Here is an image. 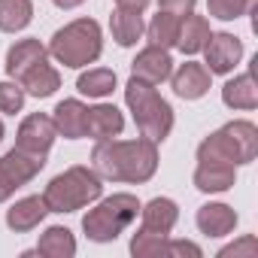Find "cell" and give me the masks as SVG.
<instances>
[{
    "label": "cell",
    "mask_w": 258,
    "mask_h": 258,
    "mask_svg": "<svg viewBox=\"0 0 258 258\" xmlns=\"http://www.w3.org/2000/svg\"><path fill=\"white\" fill-rule=\"evenodd\" d=\"M91 170L109 182L143 185L158 170V143L137 140H97L91 149Z\"/></svg>",
    "instance_id": "6da1fadb"
},
{
    "label": "cell",
    "mask_w": 258,
    "mask_h": 258,
    "mask_svg": "<svg viewBox=\"0 0 258 258\" xmlns=\"http://www.w3.org/2000/svg\"><path fill=\"white\" fill-rule=\"evenodd\" d=\"M124 103L134 112V124L140 137L152 143H164L173 131V106L155 91V85L131 76L124 85Z\"/></svg>",
    "instance_id": "7a4b0ae2"
},
{
    "label": "cell",
    "mask_w": 258,
    "mask_h": 258,
    "mask_svg": "<svg viewBox=\"0 0 258 258\" xmlns=\"http://www.w3.org/2000/svg\"><path fill=\"white\" fill-rule=\"evenodd\" d=\"M58 64L70 67V70H79V67H88L100 58L103 52V34H100V25L94 19H76L64 28H58L49 40V49H46Z\"/></svg>",
    "instance_id": "3957f363"
},
{
    "label": "cell",
    "mask_w": 258,
    "mask_h": 258,
    "mask_svg": "<svg viewBox=\"0 0 258 258\" xmlns=\"http://www.w3.org/2000/svg\"><path fill=\"white\" fill-rule=\"evenodd\" d=\"M97 198H103V179L91 170V167H67L64 173H58L46 191H43V201H46V210L49 213H76V210H85L91 207Z\"/></svg>",
    "instance_id": "277c9868"
},
{
    "label": "cell",
    "mask_w": 258,
    "mask_h": 258,
    "mask_svg": "<svg viewBox=\"0 0 258 258\" xmlns=\"http://www.w3.org/2000/svg\"><path fill=\"white\" fill-rule=\"evenodd\" d=\"M94 204L97 207H91L82 216V231L94 243L118 240L140 216V201L134 195H127V191H118V195H109V198H97Z\"/></svg>",
    "instance_id": "5b68a950"
},
{
    "label": "cell",
    "mask_w": 258,
    "mask_h": 258,
    "mask_svg": "<svg viewBox=\"0 0 258 258\" xmlns=\"http://www.w3.org/2000/svg\"><path fill=\"white\" fill-rule=\"evenodd\" d=\"M43 167H46V155H34V152L13 146L0 158V204L10 201L22 185H28Z\"/></svg>",
    "instance_id": "8992f818"
},
{
    "label": "cell",
    "mask_w": 258,
    "mask_h": 258,
    "mask_svg": "<svg viewBox=\"0 0 258 258\" xmlns=\"http://www.w3.org/2000/svg\"><path fill=\"white\" fill-rule=\"evenodd\" d=\"M58 131H55V121L46 112H31L16 131V146L34 155H49L52 143H55Z\"/></svg>",
    "instance_id": "52a82bcc"
},
{
    "label": "cell",
    "mask_w": 258,
    "mask_h": 258,
    "mask_svg": "<svg viewBox=\"0 0 258 258\" xmlns=\"http://www.w3.org/2000/svg\"><path fill=\"white\" fill-rule=\"evenodd\" d=\"M204 67L210 70V73H219V76H225V73H234V67L243 61V40L240 37H234V34H210V40H207V46H204Z\"/></svg>",
    "instance_id": "ba28073f"
},
{
    "label": "cell",
    "mask_w": 258,
    "mask_h": 258,
    "mask_svg": "<svg viewBox=\"0 0 258 258\" xmlns=\"http://www.w3.org/2000/svg\"><path fill=\"white\" fill-rule=\"evenodd\" d=\"M173 73V58L170 49H158V46H146L137 52V58L131 61V76L149 82V85H161L167 82Z\"/></svg>",
    "instance_id": "9c48e42d"
},
{
    "label": "cell",
    "mask_w": 258,
    "mask_h": 258,
    "mask_svg": "<svg viewBox=\"0 0 258 258\" xmlns=\"http://www.w3.org/2000/svg\"><path fill=\"white\" fill-rule=\"evenodd\" d=\"M210 79H213V73L198 61H185L170 73L173 94L182 97V100H201L210 91Z\"/></svg>",
    "instance_id": "30bf717a"
},
{
    "label": "cell",
    "mask_w": 258,
    "mask_h": 258,
    "mask_svg": "<svg viewBox=\"0 0 258 258\" xmlns=\"http://www.w3.org/2000/svg\"><path fill=\"white\" fill-rule=\"evenodd\" d=\"M124 131V115L118 106L112 103H97V106H88V115H85V137H91L94 143L97 140H112Z\"/></svg>",
    "instance_id": "8fae6325"
},
{
    "label": "cell",
    "mask_w": 258,
    "mask_h": 258,
    "mask_svg": "<svg viewBox=\"0 0 258 258\" xmlns=\"http://www.w3.org/2000/svg\"><path fill=\"white\" fill-rule=\"evenodd\" d=\"M49 58V52H46V46L40 43V40H34V37H28V40H19V43H13L10 46V52H7V76L10 79H22L34 64H40V61H46Z\"/></svg>",
    "instance_id": "7c38bea8"
},
{
    "label": "cell",
    "mask_w": 258,
    "mask_h": 258,
    "mask_svg": "<svg viewBox=\"0 0 258 258\" xmlns=\"http://www.w3.org/2000/svg\"><path fill=\"white\" fill-rule=\"evenodd\" d=\"M85 115H88V106L76 97H67L61 100L55 109H52V121H55V131L64 137V140H82L85 137Z\"/></svg>",
    "instance_id": "4fadbf2b"
},
{
    "label": "cell",
    "mask_w": 258,
    "mask_h": 258,
    "mask_svg": "<svg viewBox=\"0 0 258 258\" xmlns=\"http://www.w3.org/2000/svg\"><path fill=\"white\" fill-rule=\"evenodd\" d=\"M46 216H49V210H46L43 195H31V198L16 201L7 210V228L16 231V234H25V231H34Z\"/></svg>",
    "instance_id": "5bb4252c"
},
{
    "label": "cell",
    "mask_w": 258,
    "mask_h": 258,
    "mask_svg": "<svg viewBox=\"0 0 258 258\" xmlns=\"http://www.w3.org/2000/svg\"><path fill=\"white\" fill-rule=\"evenodd\" d=\"M195 222H198V231L207 237H228L237 228V213L228 204H204Z\"/></svg>",
    "instance_id": "9a60e30c"
},
{
    "label": "cell",
    "mask_w": 258,
    "mask_h": 258,
    "mask_svg": "<svg viewBox=\"0 0 258 258\" xmlns=\"http://www.w3.org/2000/svg\"><path fill=\"white\" fill-rule=\"evenodd\" d=\"M222 131L228 134V140L237 152V164H252L258 155V127L246 118H237V121L222 124Z\"/></svg>",
    "instance_id": "2e32d148"
},
{
    "label": "cell",
    "mask_w": 258,
    "mask_h": 258,
    "mask_svg": "<svg viewBox=\"0 0 258 258\" xmlns=\"http://www.w3.org/2000/svg\"><path fill=\"white\" fill-rule=\"evenodd\" d=\"M210 22L204 16H195V13H185L179 16V34H176V49L182 55H198L204 52L207 40H210Z\"/></svg>",
    "instance_id": "e0dca14e"
},
{
    "label": "cell",
    "mask_w": 258,
    "mask_h": 258,
    "mask_svg": "<svg viewBox=\"0 0 258 258\" xmlns=\"http://www.w3.org/2000/svg\"><path fill=\"white\" fill-rule=\"evenodd\" d=\"M222 103L228 109H243V112H252L258 106V85H255V76L252 73H240L234 79H228L222 85Z\"/></svg>",
    "instance_id": "ac0fdd59"
},
{
    "label": "cell",
    "mask_w": 258,
    "mask_h": 258,
    "mask_svg": "<svg viewBox=\"0 0 258 258\" xmlns=\"http://www.w3.org/2000/svg\"><path fill=\"white\" fill-rule=\"evenodd\" d=\"M191 182H195V188L204 191V195H222V191L234 188V182H237V167H231V164H198Z\"/></svg>",
    "instance_id": "d6986e66"
},
{
    "label": "cell",
    "mask_w": 258,
    "mask_h": 258,
    "mask_svg": "<svg viewBox=\"0 0 258 258\" xmlns=\"http://www.w3.org/2000/svg\"><path fill=\"white\" fill-rule=\"evenodd\" d=\"M140 219H143V228L170 234L179 222V207L170 198H152L149 204H140Z\"/></svg>",
    "instance_id": "ffe728a7"
},
{
    "label": "cell",
    "mask_w": 258,
    "mask_h": 258,
    "mask_svg": "<svg viewBox=\"0 0 258 258\" xmlns=\"http://www.w3.org/2000/svg\"><path fill=\"white\" fill-rule=\"evenodd\" d=\"M109 34L118 46H137L140 37L146 34V25H143V13H134V10H118L109 16Z\"/></svg>",
    "instance_id": "44dd1931"
},
{
    "label": "cell",
    "mask_w": 258,
    "mask_h": 258,
    "mask_svg": "<svg viewBox=\"0 0 258 258\" xmlns=\"http://www.w3.org/2000/svg\"><path fill=\"white\" fill-rule=\"evenodd\" d=\"M19 85L25 88V94H31V97H52L58 88H61V73L49 64V58L46 61H40V64H34L22 79H19Z\"/></svg>",
    "instance_id": "7402d4cb"
},
{
    "label": "cell",
    "mask_w": 258,
    "mask_h": 258,
    "mask_svg": "<svg viewBox=\"0 0 258 258\" xmlns=\"http://www.w3.org/2000/svg\"><path fill=\"white\" fill-rule=\"evenodd\" d=\"M37 255H46V258H73L76 255V237H73V231L64 228V225L46 228L40 234Z\"/></svg>",
    "instance_id": "603a6c76"
},
{
    "label": "cell",
    "mask_w": 258,
    "mask_h": 258,
    "mask_svg": "<svg viewBox=\"0 0 258 258\" xmlns=\"http://www.w3.org/2000/svg\"><path fill=\"white\" fill-rule=\"evenodd\" d=\"M198 164H231V167H237V152H234V146H231V140L222 127L201 140Z\"/></svg>",
    "instance_id": "cb8c5ba5"
},
{
    "label": "cell",
    "mask_w": 258,
    "mask_h": 258,
    "mask_svg": "<svg viewBox=\"0 0 258 258\" xmlns=\"http://www.w3.org/2000/svg\"><path fill=\"white\" fill-rule=\"evenodd\" d=\"M176 34H179V16L167 10H158V16L146 25L149 46H158V49H176Z\"/></svg>",
    "instance_id": "d4e9b609"
},
{
    "label": "cell",
    "mask_w": 258,
    "mask_h": 258,
    "mask_svg": "<svg viewBox=\"0 0 258 258\" xmlns=\"http://www.w3.org/2000/svg\"><path fill=\"white\" fill-rule=\"evenodd\" d=\"M115 82H118L115 70H109V67H88L85 73H79L76 88L85 97H109L112 88H115Z\"/></svg>",
    "instance_id": "484cf974"
},
{
    "label": "cell",
    "mask_w": 258,
    "mask_h": 258,
    "mask_svg": "<svg viewBox=\"0 0 258 258\" xmlns=\"http://www.w3.org/2000/svg\"><path fill=\"white\" fill-rule=\"evenodd\" d=\"M34 19V4L31 0H0V31L4 34H19L31 25Z\"/></svg>",
    "instance_id": "4316f807"
},
{
    "label": "cell",
    "mask_w": 258,
    "mask_h": 258,
    "mask_svg": "<svg viewBox=\"0 0 258 258\" xmlns=\"http://www.w3.org/2000/svg\"><path fill=\"white\" fill-rule=\"evenodd\" d=\"M164 246H167V234L149 231L143 225L131 237V255H137V258H158V255H164Z\"/></svg>",
    "instance_id": "83f0119b"
},
{
    "label": "cell",
    "mask_w": 258,
    "mask_h": 258,
    "mask_svg": "<svg viewBox=\"0 0 258 258\" xmlns=\"http://www.w3.org/2000/svg\"><path fill=\"white\" fill-rule=\"evenodd\" d=\"M258 0H207V10L213 19H222V22H234V19H243L249 13H255Z\"/></svg>",
    "instance_id": "f1b7e54d"
},
{
    "label": "cell",
    "mask_w": 258,
    "mask_h": 258,
    "mask_svg": "<svg viewBox=\"0 0 258 258\" xmlns=\"http://www.w3.org/2000/svg\"><path fill=\"white\" fill-rule=\"evenodd\" d=\"M25 88L16 82V79H4L0 82V112H7V115H16V112H22V106H25Z\"/></svg>",
    "instance_id": "f546056e"
},
{
    "label": "cell",
    "mask_w": 258,
    "mask_h": 258,
    "mask_svg": "<svg viewBox=\"0 0 258 258\" xmlns=\"http://www.w3.org/2000/svg\"><path fill=\"white\" fill-rule=\"evenodd\" d=\"M228 255H234V258H237V255H249V258H252V255H258V240H255L252 234H246V237H240L237 243L222 246V249H219V258H228Z\"/></svg>",
    "instance_id": "4dcf8cb0"
},
{
    "label": "cell",
    "mask_w": 258,
    "mask_h": 258,
    "mask_svg": "<svg viewBox=\"0 0 258 258\" xmlns=\"http://www.w3.org/2000/svg\"><path fill=\"white\" fill-rule=\"evenodd\" d=\"M164 255H191V258H201L204 249L198 243H191V240H167Z\"/></svg>",
    "instance_id": "1f68e13d"
},
{
    "label": "cell",
    "mask_w": 258,
    "mask_h": 258,
    "mask_svg": "<svg viewBox=\"0 0 258 258\" xmlns=\"http://www.w3.org/2000/svg\"><path fill=\"white\" fill-rule=\"evenodd\" d=\"M195 4H198V0H158V10L185 16V13H195Z\"/></svg>",
    "instance_id": "d6a6232c"
},
{
    "label": "cell",
    "mask_w": 258,
    "mask_h": 258,
    "mask_svg": "<svg viewBox=\"0 0 258 258\" xmlns=\"http://www.w3.org/2000/svg\"><path fill=\"white\" fill-rule=\"evenodd\" d=\"M149 4H152V0H115L118 10H134V13H143Z\"/></svg>",
    "instance_id": "836d02e7"
},
{
    "label": "cell",
    "mask_w": 258,
    "mask_h": 258,
    "mask_svg": "<svg viewBox=\"0 0 258 258\" xmlns=\"http://www.w3.org/2000/svg\"><path fill=\"white\" fill-rule=\"evenodd\" d=\"M52 4H55L58 10H76V7L85 4V0H52Z\"/></svg>",
    "instance_id": "e575fe53"
},
{
    "label": "cell",
    "mask_w": 258,
    "mask_h": 258,
    "mask_svg": "<svg viewBox=\"0 0 258 258\" xmlns=\"http://www.w3.org/2000/svg\"><path fill=\"white\" fill-rule=\"evenodd\" d=\"M4 134H7V127H4V121H0V140H4Z\"/></svg>",
    "instance_id": "d590c367"
}]
</instances>
